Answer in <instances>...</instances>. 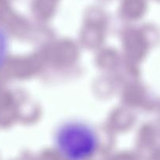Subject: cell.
<instances>
[{
  "instance_id": "cell-1",
  "label": "cell",
  "mask_w": 160,
  "mask_h": 160,
  "mask_svg": "<svg viewBox=\"0 0 160 160\" xmlns=\"http://www.w3.org/2000/svg\"><path fill=\"white\" fill-rule=\"evenodd\" d=\"M56 146L62 156L70 159H84L92 156L98 146V138L91 127L80 122H70L59 128Z\"/></svg>"
},
{
  "instance_id": "cell-2",
  "label": "cell",
  "mask_w": 160,
  "mask_h": 160,
  "mask_svg": "<svg viewBox=\"0 0 160 160\" xmlns=\"http://www.w3.org/2000/svg\"><path fill=\"white\" fill-rule=\"evenodd\" d=\"M9 51V38L6 32L0 27V69L4 65Z\"/></svg>"
}]
</instances>
